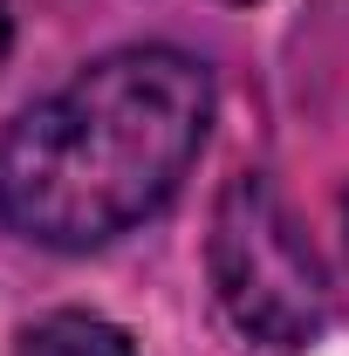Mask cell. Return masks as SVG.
<instances>
[{"instance_id": "1", "label": "cell", "mask_w": 349, "mask_h": 356, "mask_svg": "<svg viewBox=\"0 0 349 356\" xmlns=\"http://www.w3.org/2000/svg\"><path fill=\"white\" fill-rule=\"evenodd\" d=\"M213 131V69L185 48H110L0 131V220L55 254L144 226Z\"/></svg>"}, {"instance_id": "2", "label": "cell", "mask_w": 349, "mask_h": 356, "mask_svg": "<svg viewBox=\"0 0 349 356\" xmlns=\"http://www.w3.org/2000/svg\"><path fill=\"white\" fill-rule=\"evenodd\" d=\"M206 267L233 329L267 350H308L329 329V274L315 261L302 220L261 172L226 178L213 233H206Z\"/></svg>"}, {"instance_id": "3", "label": "cell", "mask_w": 349, "mask_h": 356, "mask_svg": "<svg viewBox=\"0 0 349 356\" xmlns=\"http://www.w3.org/2000/svg\"><path fill=\"white\" fill-rule=\"evenodd\" d=\"M21 356H137V343L117 322H103V315L55 309V315L21 329Z\"/></svg>"}, {"instance_id": "4", "label": "cell", "mask_w": 349, "mask_h": 356, "mask_svg": "<svg viewBox=\"0 0 349 356\" xmlns=\"http://www.w3.org/2000/svg\"><path fill=\"white\" fill-rule=\"evenodd\" d=\"M7 42H14V14H7V0H0V62H7Z\"/></svg>"}, {"instance_id": "5", "label": "cell", "mask_w": 349, "mask_h": 356, "mask_svg": "<svg viewBox=\"0 0 349 356\" xmlns=\"http://www.w3.org/2000/svg\"><path fill=\"white\" fill-rule=\"evenodd\" d=\"M343 240H349V192H343Z\"/></svg>"}, {"instance_id": "6", "label": "cell", "mask_w": 349, "mask_h": 356, "mask_svg": "<svg viewBox=\"0 0 349 356\" xmlns=\"http://www.w3.org/2000/svg\"><path fill=\"white\" fill-rule=\"evenodd\" d=\"M226 7H247V0H226Z\"/></svg>"}]
</instances>
